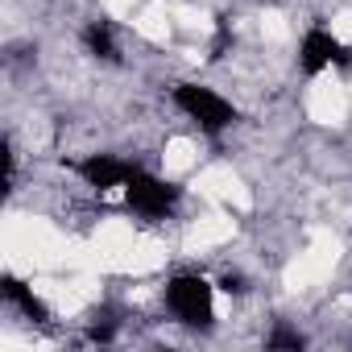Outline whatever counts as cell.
<instances>
[{"instance_id":"obj_1","label":"cell","mask_w":352,"mask_h":352,"mask_svg":"<svg viewBox=\"0 0 352 352\" xmlns=\"http://www.w3.org/2000/svg\"><path fill=\"white\" fill-rule=\"evenodd\" d=\"M216 286L199 274H179V278H170L166 286V307L174 311V319L187 323V327H199L208 331L212 319H216V302H212Z\"/></svg>"},{"instance_id":"obj_2","label":"cell","mask_w":352,"mask_h":352,"mask_svg":"<svg viewBox=\"0 0 352 352\" xmlns=\"http://www.w3.org/2000/svg\"><path fill=\"white\" fill-rule=\"evenodd\" d=\"M174 104H179L208 137H220L224 129H232V124L241 120V112H236L220 91H212V87H204V83H179V87H174Z\"/></svg>"},{"instance_id":"obj_3","label":"cell","mask_w":352,"mask_h":352,"mask_svg":"<svg viewBox=\"0 0 352 352\" xmlns=\"http://www.w3.org/2000/svg\"><path fill=\"white\" fill-rule=\"evenodd\" d=\"M179 199H183V187H174V183L157 179V174H149V170H137L133 179L124 183V204H129V212L149 216V220L170 216Z\"/></svg>"},{"instance_id":"obj_4","label":"cell","mask_w":352,"mask_h":352,"mask_svg":"<svg viewBox=\"0 0 352 352\" xmlns=\"http://www.w3.org/2000/svg\"><path fill=\"white\" fill-rule=\"evenodd\" d=\"M327 67H352V50L323 25H311L302 34V46H298V71L302 75H319Z\"/></svg>"},{"instance_id":"obj_5","label":"cell","mask_w":352,"mask_h":352,"mask_svg":"<svg viewBox=\"0 0 352 352\" xmlns=\"http://www.w3.org/2000/svg\"><path fill=\"white\" fill-rule=\"evenodd\" d=\"M75 170L83 174L87 187H96V191L104 195V191H112V187H124L141 166H133V162H124V157H112V153H91V157H83Z\"/></svg>"},{"instance_id":"obj_6","label":"cell","mask_w":352,"mask_h":352,"mask_svg":"<svg viewBox=\"0 0 352 352\" xmlns=\"http://www.w3.org/2000/svg\"><path fill=\"white\" fill-rule=\"evenodd\" d=\"M0 294H5L9 302H17V307H21V311H25L34 323H46V319H50L46 302H42V298H38V294H34V290L21 282V278H13V274H5V278H0Z\"/></svg>"},{"instance_id":"obj_7","label":"cell","mask_w":352,"mask_h":352,"mask_svg":"<svg viewBox=\"0 0 352 352\" xmlns=\"http://www.w3.org/2000/svg\"><path fill=\"white\" fill-rule=\"evenodd\" d=\"M83 42H87V50H91L96 58L120 63V50H116V42H112V25H108V21H91V25L83 30Z\"/></svg>"},{"instance_id":"obj_8","label":"cell","mask_w":352,"mask_h":352,"mask_svg":"<svg viewBox=\"0 0 352 352\" xmlns=\"http://www.w3.org/2000/svg\"><path fill=\"white\" fill-rule=\"evenodd\" d=\"M265 348H270V352H282V348L302 352V348H307V336H302V331H294V327H286V323H278V327L265 336Z\"/></svg>"},{"instance_id":"obj_9","label":"cell","mask_w":352,"mask_h":352,"mask_svg":"<svg viewBox=\"0 0 352 352\" xmlns=\"http://www.w3.org/2000/svg\"><path fill=\"white\" fill-rule=\"evenodd\" d=\"M228 46H232V30H228V21L220 17V25H216V42H212V58H224Z\"/></svg>"},{"instance_id":"obj_10","label":"cell","mask_w":352,"mask_h":352,"mask_svg":"<svg viewBox=\"0 0 352 352\" xmlns=\"http://www.w3.org/2000/svg\"><path fill=\"white\" fill-rule=\"evenodd\" d=\"M220 286H224V290H228V294H245V290H249V286H245V278H241V274H224V278H220Z\"/></svg>"},{"instance_id":"obj_11","label":"cell","mask_w":352,"mask_h":352,"mask_svg":"<svg viewBox=\"0 0 352 352\" xmlns=\"http://www.w3.org/2000/svg\"><path fill=\"white\" fill-rule=\"evenodd\" d=\"M112 336H116V323H96V327H91V340H96V344H108Z\"/></svg>"}]
</instances>
